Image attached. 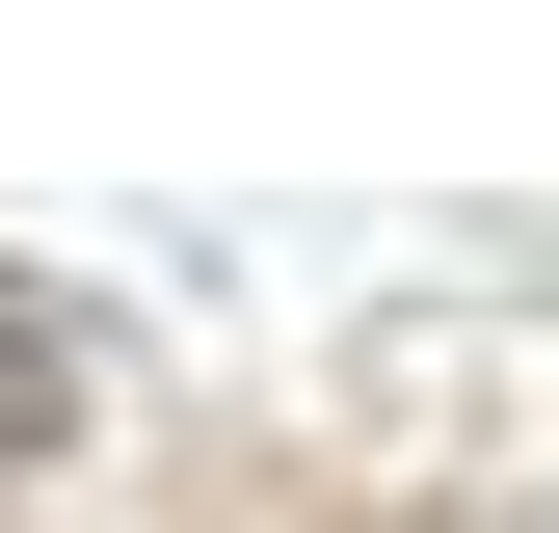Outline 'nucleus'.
Listing matches in <instances>:
<instances>
[{"mask_svg":"<svg viewBox=\"0 0 559 533\" xmlns=\"http://www.w3.org/2000/svg\"><path fill=\"white\" fill-rule=\"evenodd\" d=\"M53 427H81V294L0 266V453H53Z\"/></svg>","mask_w":559,"mask_h":533,"instance_id":"f257e3e1","label":"nucleus"}]
</instances>
